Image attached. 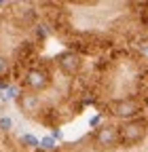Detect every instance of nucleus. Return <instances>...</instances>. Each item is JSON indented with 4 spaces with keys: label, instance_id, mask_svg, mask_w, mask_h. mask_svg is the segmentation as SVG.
<instances>
[{
    "label": "nucleus",
    "instance_id": "nucleus-7",
    "mask_svg": "<svg viewBox=\"0 0 148 152\" xmlns=\"http://www.w3.org/2000/svg\"><path fill=\"white\" fill-rule=\"evenodd\" d=\"M17 106L19 110L26 114V116H36L42 112V102L38 97V93H32V91H21V95L17 97Z\"/></svg>",
    "mask_w": 148,
    "mask_h": 152
},
{
    "label": "nucleus",
    "instance_id": "nucleus-4",
    "mask_svg": "<svg viewBox=\"0 0 148 152\" xmlns=\"http://www.w3.org/2000/svg\"><path fill=\"white\" fill-rule=\"evenodd\" d=\"M142 102L136 99V97H123V99H112L106 110L112 114V116L121 118L123 123L127 121H133V118H140V114H142Z\"/></svg>",
    "mask_w": 148,
    "mask_h": 152
},
{
    "label": "nucleus",
    "instance_id": "nucleus-8",
    "mask_svg": "<svg viewBox=\"0 0 148 152\" xmlns=\"http://www.w3.org/2000/svg\"><path fill=\"white\" fill-rule=\"evenodd\" d=\"M62 112L57 108H42V112L38 114V121L45 125V127H51V129H57L59 123H62Z\"/></svg>",
    "mask_w": 148,
    "mask_h": 152
},
{
    "label": "nucleus",
    "instance_id": "nucleus-2",
    "mask_svg": "<svg viewBox=\"0 0 148 152\" xmlns=\"http://www.w3.org/2000/svg\"><path fill=\"white\" fill-rule=\"evenodd\" d=\"M119 135H121V146L123 148H133L140 142H144V137L148 135V121L146 118H133L119 125Z\"/></svg>",
    "mask_w": 148,
    "mask_h": 152
},
{
    "label": "nucleus",
    "instance_id": "nucleus-12",
    "mask_svg": "<svg viewBox=\"0 0 148 152\" xmlns=\"http://www.w3.org/2000/svg\"><path fill=\"white\" fill-rule=\"evenodd\" d=\"M40 148L47 150V152L57 150V146H55V137H42V140H40Z\"/></svg>",
    "mask_w": 148,
    "mask_h": 152
},
{
    "label": "nucleus",
    "instance_id": "nucleus-10",
    "mask_svg": "<svg viewBox=\"0 0 148 152\" xmlns=\"http://www.w3.org/2000/svg\"><path fill=\"white\" fill-rule=\"evenodd\" d=\"M11 74H13V61L0 53V80H7V78L11 80Z\"/></svg>",
    "mask_w": 148,
    "mask_h": 152
},
{
    "label": "nucleus",
    "instance_id": "nucleus-14",
    "mask_svg": "<svg viewBox=\"0 0 148 152\" xmlns=\"http://www.w3.org/2000/svg\"><path fill=\"white\" fill-rule=\"evenodd\" d=\"M0 129H2V131H11L13 129V121L9 116H2V118H0Z\"/></svg>",
    "mask_w": 148,
    "mask_h": 152
},
{
    "label": "nucleus",
    "instance_id": "nucleus-5",
    "mask_svg": "<svg viewBox=\"0 0 148 152\" xmlns=\"http://www.w3.org/2000/svg\"><path fill=\"white\" fill-rule=\"evenodd\" d=\"M38 61V45L34 40H23L19 47L15 49V66L17 68H34Z\"/></svg>",
    "mask_w": 148,
    "mask_h": 152
},
{
    "label": "nucleus",
    "instance_id": "nucleus-15",
    "mask_svg": "<svg viewBox=\"0 0 148 152\" xmlns=\"http://www.w3.org/2000/svg\"><path fill=\"white\" fill-rule=\"evenodd\" d=\"M142 19L148 23V2H146V7H144V11H142Z\"/></svg>",
    "mask_w": 148,
    "mask_h": 152
},
{
    "label": "nucleus",
    "instance_id": "nucleus-6",
    "mask_svg": "<svg viewBox=\"0 0 148 152\" xmlns=\"http://www.w3.org/2000/svg\"><path fill=\"white\" fill-rule=\"evenodd\" d=\"M55 64H57V68L66 74V76H78L81 70H83V57L78 53L74 51H66L62 55H57V59H55Z\"/></svg>",
    "mask_w": 148,
    "mask_h": 152
},
{
    "label": "nucleus",
    "instance_id": "nucleus-1",
    "mask_svg": "<svg viewBox=\"0 0 148 152\" xmlns=\"http://www.w3.org/2000/svg\"><path fill=\"white\" fill-rule=\"evenodd\" d=\"M91 146L95 152H112L114 148L121 146V135H119V125L106 123L100 129L91 133Z\"/></svg>",
    "mask_w": 148,
    "mask_h": 152
},
{
    "label": "nucleus",
    "instance_id": "nucleus-13",
    "mask_svg": "<svg viewBox=\"0 0 148 152\" xmlns=\"http://www.w3.org/2000/svg\"><path fill=\"white\" fill-rule=\"evenodd\" d=\"M7 95H4V97L7 99H17V97H19V95H21V91H19V87H15V85H11L7 91H4Z\"/></svg>",
    "mask_w": 148,
    "mask_h": 152
},
{
    "label": "nucleus",
    "instance_id": "nucleus-9",
    "mask_svg": "<svg viewBox=\"0 0 148 152\" xmlns=\"http://www.w3.org/2000/svg\"><path fill=\"white\" fill-rule=\"evenodd\" d=\"M32 30H34V42H36V45L42 42V40H47L49 34H51V28H49L47 23H42V21H36Z\"/></svg>",
    "mask_w": 148,
    "mask_h": 152
},
{
    "label": "nucleus",
    "instance_id": "nucleus-3",
    "mask_svg": "<svg viewBox=\"0 0 148 152\" xmlns=\"http://www.w3.org/2000/svg\"><path fill=\"white\" fill-rule=\"evenodd\" d=\"M51 83H53L51 80V68H47L42 64H36L34 68L26 70L23 72V80H21L23 91H32V93H40V91L49 89Z\"/></svg>",
    "mask_w": 148,
    "mask_h": 152
},
{
    "label": "nucleus",
    "instance_id": "nucleus-11",
    "mask_svg": "<svg viewBox=\"0 0 148 152\" xmlns=\"http://www.w3.org/2000/svg\"><path fill=\"white\" fill-rule=\"evenodd\" d=\"M26 148H34V150H38L40 148V140L38 137H34V135H30V133H26V135H21V140H19Z\"/></svg>",
    "mask_w": 148,
    "mask_h": 152
}]
</instances>
